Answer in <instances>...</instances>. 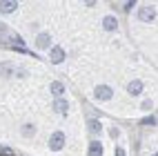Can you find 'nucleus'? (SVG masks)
<instances>
[{
	"label": "nucleus",
	"instance_id": "nucleus-1",
	"mask_svg": "<svg viewBox=\"0 0 158 156\" xmlns=\"http://www.w3.org/2000/svg\"><path fill=\"white\" fill-rule=\"evenodd\" d=\"M154 16H156V9L149 7V5H143V7L138 9V18H140V20H147V23H149V20H154Z\"/></svg>",
	"mask_w": 158,
	"mask_h": 156
},
{
	"label": "nucleus",
	"instance_id": "nucleus-2",
	"mask_svg": "<svg viewBox=\"0 0 158 156\" xmlns=\"http://www.w3.org/2000/svg\"><path fill=\"white\" fill-rule=\"evenodd\" d=\"M62 145H65V136H62L60 132H56L54 136H51V141H49V147L51 150H60Z\"/></svg>",
	"mask_w": 158,
	"mask_h": 156
},
{
	"label": "nucleus",
	"instance_id": "nucleus-3",
	"mask_svg": "<svg viewBox=\"0 0 158 156\" xmlns=\"http://www.w3.org/2000/svg\"><path fill=\"white\" fill-rule=\"evenodd\" d=\"M96 98H100V100H109L111 98V87H105V85H100V87H96Z\"/></svg>",
	"mask_w": 158,
	"mask_h": 156
},
{
	"label": "nucleus",
	"instance_id": "nucleus-4",
	"mask_svg": "<svg viewBox=\"0 0 158 156\" xmlns=\"http://www.w3.org/2000/svg\"><path fill=\"white\" fill-rule=\"evenodd\" d=\"M49 58H51V62H56V65H58V62L65 60V51H62L60 47H54V49H51V54H49Z\"/></svg>",
	"mask_w": 158,
	"mask_h": 156
},
{
	"label": "nucleus",
	"instance_id": "nucleus-5",
	"mask_svg": "<svg viewBox=\"0 0 158 156\" xmlns=\"http://www.w3.org/2000/svg\"><path fill=\"white\" fill-rule=\"evenodd\" d=\"M102 25H105V29H107V31H116V29H118V20H116L114 16H105Z\"/></svg>",
	"mask_w": 158,
	"mask_h": 156
},
{
	"label": "nucleus",
	"instance_id": "nucleus-6",
	"mask_svg": "<svg viewBox=\"0 0 158 156\" xmlns=\"http://www.w3.org/2000/svg\"><path fill=\"white\" fill-rule=\"evenodd\" d=\"M89 156H102V145H100V141H91V143H89Z\"/></svg>",
	"mask_w": 158,
	"mask_h": 156
},
{
	"label": "nucleus",
	"instance_id": "nucleus-7",
	"mask_svg": "<svg viewBox=\"0 0 158 156\" xmlns=\"http://www.w3.org/2000/svg\"><path fill=\"white\" fill-rule=\"evenodd\" d=\"M18 9V2H0V14H11Z\"/></svg>",
	"mask_w": 158,
	"mask_h": 156
},
{
	"label": "nucleus",
	"instance_id": "nucleus-8",
	"mask_svg": "<svg viewBox=\"0 0 158 156\" xmlns=\"http://www.w3.org/2000/svg\"><path fill=\"white\" fill-rule=\"evenodd\" d=\"M127 89H129V94L138 96V94L143 91V82H140V80H134V82H129V87H127Z\"/></svg>",
	"mask_w": 158,
	"mask_h": 156
},
{
	"label": "nucleus",
	"instance_id": "nucleus-9",
	"mask_svg": "<svg viewBox=\"0 0 158 156\" xmlns=\"http://www.w3.org/2000/svg\"><path fill=\"white\" fill-rule=\"evenodd\" d=\"M36 45H38V47H49V45H51L49 34H40V36H38V40H36Z\"/></svg>",
	"mask_w": 158,
	"mask_h": 156
},
{
	"label": "nucleus",
	"instance_id": "nucleus-10",
	"mask_svg": "<svg viewBox=\"0 0 158 156\" xmlns=\"http://www.w3.org/2000/svg\"><path fill=\"white\" fill-rule=\"evenodd\" d=\"M54 109H56V112H60V114H67L69 103H67V100H56V103H54Z\"/></svg>",
	"mask_w": 158,
	"mask_h": 156
},
{
	"label": "nucleus",
	"instance_id": "nucleus-11",
	"mask_svg": "<svg viewBox=\"0 0 158 156\" xmlns=\"http://www.w3.org/2000/svg\"><path fill=\"white\" fill-rule=\"evenodd\" d=\"M89 123H91L89 127H91V132H94V134H98V132L102 129V125H100V120H89Z\"/></svg>",
	"mask_w": 158,
	"mask_h": 156
},
{
	"label": "nucleus",
	"instance_id": "nucleus-12",
	"mask_svg": "<svg viewBox=\"0 0 158 156\" xmlns=\"http://www.w3.org/2000/svg\"><path fill=\"white\" fill-rule=\"evenodd\" d=\"M51 91H54V94H62V91H65L62 82H54V85H51Z\"/></svg>",
	"mask_w": 158,
	"mask_h": 156
},
{
	"label": "nucleus",
	"instance_id": "nucleus-13",
	"mask_svg": "<svg viewBox=\"0 0 158 156\" xmlns=\"http://www.w3.org/2000/svg\"><path fill=\"white\" fill-rule=\"evenodd\" d=\"M0 156H14V152L9 147H2V145H0Z\"/></svg>",
	"mask_w": 158,
	"mask_h": 156
},
{
	"label": "nucleus",
	"instance_id": "nucleus-14",
	"mask_svg": "<svg viewBox=\"0 0 158 156\" xmlns=\"http://www.w3.org/2000/svg\"><path fill=\"white\" fill-rule=\"evenodd\" d=\"M154 123H156V118H152V116L149 118H143V125H154Z\"/></svg>",
	"mask_w": 158,
	"mask_h": 156
},
{
	"label": "nucleus",
	"instance_id": "nucleus-15",
	"mask_svg": "<svg viewBox=\"0 0 158 156\" xmlns=\"http://www.w3.org/2000/svg\"><path fill=\"white\" fill-rule=\"evenodd\" d=\"M116 156H125V150L123 147H116Z\"/></svg>",
	"mask_w": 158,
	"mask_h": 156
},
{
	"label": "nucleus",
	"instance_id": "nucleus-16",
	"mask_svg": "<svg viewBox=\"0 0 158 156\" xmlns=\"http://www.w3.org/2000/svg\"><path fill=\"white\" fill-rule=\"evenodd\" d=\"M154 156H158V154H154Z\"/></svg>",
	"mask_w": 158,
	"mask_h": 156
}]
</instances>
